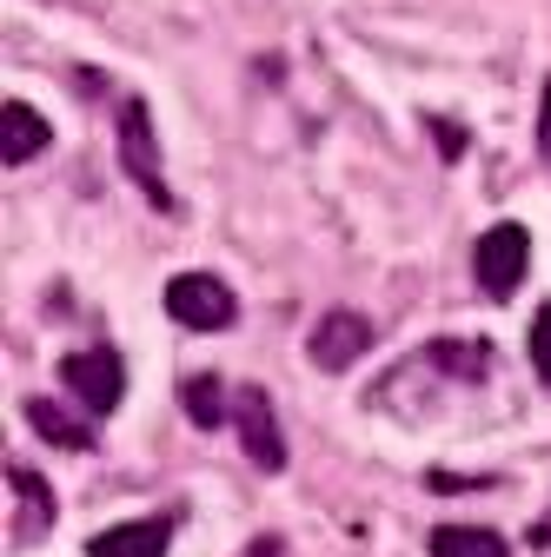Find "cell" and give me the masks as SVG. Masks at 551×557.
<instances>
[{
	"label": "cell",
	"instance_id": "obj_1",
	"mask_svg": "<svg viewBox=\"0 0 551 557\" xmlns=\"http://www.w3.org/2000/svg\"><path fill=\"white\" fill-rule=\"evenodd\" d=\"M120 166H126V180L140 186L160 213H173V186H167V173H160V139H154V113H147V100H120Z\"/></svg>",
	"mask_w": 551,
	"mask_h": 557
},
{
	"label": "cell",
	"instance_id": "obj_2",
	"mask_svg": "<svg viewBox=\"0 0 551 557\" xmlns=\"http://www.w3.org/2000/svg\"><path fill=\"white\" fill-rule=\"evenodd\" d=\"M525 265H531V233L518 220H499L486 239L472 246V278L486 299H512L525 286Z\"/></svg>",
	"mask_w": 551,
	"mask_h": 557
},
{
	"label": "cell",
	"instance_id": "obj_3",
	"mask_svg": "<svg viewBox=\"0 0 551 557\" xmlns=\"http://www.w3.org/2000/svg\"><path fill=\"white\" fill-rule=\"evenodd\" d=\"M167 312L186 332H226L240 319V299H233L226 278H213V272H180V278H167Z\"/></svg>",
	"mask_w": 551,
	"mask_h": 557
},
{
	"label": "cell",
	"instance_id": "obj_4",
	"mask_svg": "<svg viewBox=\"0 0 551 557\" xmlns=\"http://www.w3.org/2000/svg\"><path fill=\"white\" fill-rule=\"evenodd\" d=\"M60 385L74 392L94 418H107V411L126 398V366H120L113 345H87V352H66V359H60Z\"/></svg>",
	"mask_w": 551,
	"mask_h": 557
},
{
	"label": "cell",
	"instance_id": "obj_5",
	"mask_svg": "<svg viewBox=\"0 0 551 557\" xmlns=\"http://www.w3.org/2000/svg\"><path fill=\"white\" fill-rule=\"evenodd\" d=\"M306 352H313L319 372H346V366H359V352H372V319L353 312V306L319 312V325H313V338H306Z\"/></svg>",
	"mask_w": 551,
	"mask_h": 557
},
{
	"label": "cell",
	"instance_id": "obj_6",
	"mask_svg": "<svg viewBox=\"0 0 551 557\" xmlns=\"http://www.w3.org/2000/svg\"><path fill=\"white\" fill-rule=\"evenodd\" d=\"M233 425H240V445L259 471H286V438H280V418H272V398L259 385H240L233 392Z\"/></svg>",
	"mask_w": 551,
	"mask_h": 557
},
{
	"label": "cell",
	"instance_id": "obj_7",
	"mask_svg": "<svg viewBox=\"0 0 551 557\" xmlns=\"http://www.w3.org/2000/svg\"><path fill=\"white\" fill-rule=\"evenodd\" d=\"M8 492H14V544L47 537V524H53V484L34 465H8Z\"/></svg>",
	"mask_w": 551,
	"mask_h": 557
},
{
	"label": "cell",
	"instance_id": "obj_8",
	"mask_svg": "<svg viewBox=\"0 0 551 557\" xmlns=\"http://www.w3.org/2000/svg\"><path fill=\"white\" fill-rule=\"evenodd\" d=\"M167 544H173V518L160 511V518H133V524H107L94 544H87V557H167Z\"/></svg>",
	"mask_w": 551,
	"mask_h": 557
},
{
	"label": "cell",
	"instance_id": "obj_9",
	"mask_svg": "<svg viewBox=\"0 0 551 557\" xmlns=\"http://www.w3.org/2000/svg\"><path fill=\"white\" fill-rule=\"evenodd\" d=\"M47 139H53V126H47L27 100H8V107H0V160H8V166H27L34 153H47Z\"/></svg>",
	"mask_w": 551,
	"mask_h": 557
},
{
	"label": "cell",
	"instance_id": "obj_10",
	"mask_svg": "<svg viewBox=\"0 0 551 557\" xmlns=\"http://www.w3.org/2000/svg\"><path fill=\"white\" fill-rule=\"evenodd\" d=\"M27 425H34L47 445H60V451H87V445H94V425H81V418L60 411L53 398H27Z\"/></svg>",
	"mask_w": 551,
	"mask_h": 557
},
{
	"label": "cell",
	"instance_id": "obj_11",
	"mask_svg": "<svg viewBox=\"0 0 551 557\" xmlns=\"http://www.w3.org/2000/svg\"><path fill=\"white\" fill-rule=\"evenodd\" d=\"M432 557H512V550H505V537L492 524H439Z\"/></svg>",
	"mask_w": 551,
	"mask_h": 557
},
{
	"label": "cell",
	"instance_id": "obj_12",
	"mask_svg": "<svg viewBox=\"0 0 551 557\" xmlns=\"http://www.w3.org/2000/svg\"><path fill=\"white\" fill-rule=\"evenodd\" d=\"M180 398H186V418H193L199 432L226 425V411H233V405H226V385H220V379H186V392H180Z\"/></svg>",
	"mask_w": 551,
	"mask_h": 557
},
{
	"label": "cell",
	"instance_id": "obj_13",
	"mask_svg": "<svg viewBox=\"0 0 551 557\" xmlns=\"http://www.w3.org/2000/svg\"><path fill=\"white\" fill-rule=\"evenodd\" d=\"M531 366H538V379L551 385V299H544L538 319H531Z\"/></svg>",
	"mask_w": 551,
	"mask_h": 557
},
{
	"label": "cell",
	"instance_id": "obj_14",
	"mask_svg": "<svg viewBox=\"0 0 551 557\" xmlns=\"http://www.w3.org/2000/svg\"><path fill=\"white\" fill-rule=\"evenodd\" d=\"M538 153L551 160V81H544V94H538Z\"/></svg>",
	"mask_w": 551,
	"mask_h": 557
}]
</instances>
